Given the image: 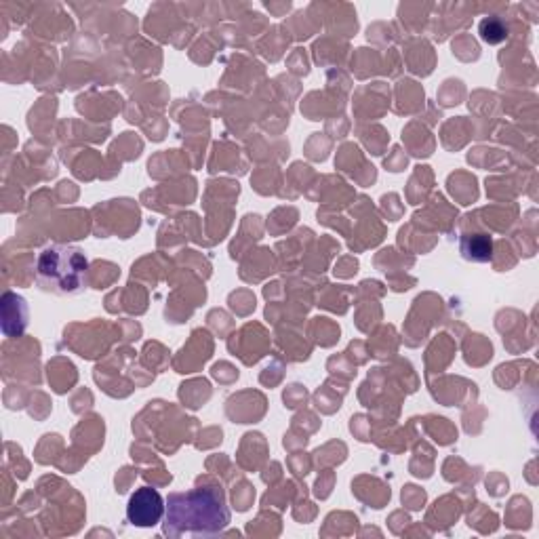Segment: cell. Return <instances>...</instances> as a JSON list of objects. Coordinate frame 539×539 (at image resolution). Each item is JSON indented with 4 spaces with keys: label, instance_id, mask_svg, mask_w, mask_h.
I'll return each instance as SVG.
<instances>
[{
    "label": "cell",
    "instance_id": "cell-1",
    "mask_svg": "<svg viewBox=\"0 0 539 539\" xmlns=\"http://www.w3.org/2000/svg\"><path fill=\"white\" fill-rule=\"evenodd\" d=\"M163 521V531L169 537H209L222 533L230 525L226 491L219 485H205L184 493H171Z\"/></svg>",
    "mask_w": 539,
    "mask_h": 539
},
{
    "label": "cell",
    "instance_id": "cell-2",
    "mask_svg": "<svg viewBox=\"0 0 539 539\" xmlns=\"http://www.w3.org/2000/svg\"><path fill=\"white\" fill-rule=\"evenodd\" d=\"M36 283L55 295H78L89 285V259L74 245H49L36 259Z\"/></svg>",
    "mask_w": 539,
    "mask_h": 539
},
{
    "label": "cell",
    "instance_id": "cell-3",
    "mask_svg": "<svg viewBox=\"0 0 539 539\" xmlns=\"http://www.w3.org/2000/svg\"><path fill=\"white\" fill-rule=\"evenodd\" d=\"M165 508L167 502L161 493L152 487H142L129 499L127 518L135 527H154L165 518Z\"/></svg>",
    "mask_w": 539,
    "mask_h": 539
},
{
    "label": "cell",
    "instance_id": "cell-4",
    "mask_svg": "<svg viewBox=\"0 0 539 539\" xmlns=\"http://www.w3.org/2000/svg\"><path fill=\"white\" fill-rule=\"evenodd\" d=\"M459 249H462V255L468 262H489L493 255V243L485 234H466Z\"/></svg>",
    "mask_w": 539,
    "mask_h": 539
},
{
    "label": "cell",
    "instance_id": "cell-5",
    "mask_svg": "<svg viewBox=\"0 0 539 539\" xmlns=\"http://www.w3.org/2000/svg\"><path fill=\"white\" fill-rule=\"evenodd\" d=\"M19 325V329H22V333L26 331L28 327V306H26V299L22 295H15V293H7L5 299H3V331H7L13 323Z\"/></svg>",
    "mask_w": 539,
    "mask_h": 539
}]
</instances>
